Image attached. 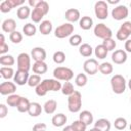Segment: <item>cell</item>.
Here are the masks:
<instances>
[{
  "label": "cell",
  "instance_id": "cell-5",
  "mask_svg": "<svg viewBox=\"0 0 131 131\" xmlns=\"http://www.w3.org/2000/svg\"><path fill=\"white\" fill-rule=\"evenodd\" d=\"M73 33H74V25L70 23L62 24L54 30V36L58 39H63L66 37L72 36Z\"/></svg>",
  "mask_w": 131,
  "mask_h": 131
},
{
  "label": "cell",
  "instance_id": "cell-21",
  "mask_svg": "<svg viewBox=\"0 0 131 131\" xmlns=\"http://www.w3.org/2000/svg\"><path fill=\"white\" fill-rule=\"evenodd\" d=\"M57 107V102L55 99H49L47 101H45L44 105H43V111L47 114V115H52L55 113Z\"/></svg>",
  "mask_w": 131,
  "mask_h": 131
},
{
  "label": "cell",
  "instance_id": "cell-2",
  "mask_svg": "<svg viewBox=\"0 0 131 131\" xmlns=\"http://www.w3.org/2000/svg\"><path fill=\"white\" fill-rule=\"evenodd\" d=\"M82 107V94L75 91L72 95L68 96V108L71 113H78Z\"/></svg>",
  "mask_w": 131,
  "mask_h": 131
},
{
  "label": "cell",
  "instance_id": "cell-10",
  "mask_svg": "<svg viewBox=\"0 0 131 131\" xmlns=\"http://www.w3.org/2000/svg\"><path fill=\"white\" fill-rule=\"evenodd\" d=\"M83 69H84V72L86 74L93 76L98 72L99 64H98V62L95 58H88L83 63Z\"/></svg>",
  "mask_w": 131,
  "mask_h": 131
},
{
  "label": "cell",
  "instance_id": "cell-53",
  "mask_svg": "<svg viewBox=\"0 0 131 131\" xmlns=\"http://www.w3.org/2000/svg\"><path fill=\"white\" fill-rule=\"evenodd\" d=\"M3 44H5V39H4V35L1 34L0 35V45H3Z\"/></svg>",
  "mask_w": 131,
  "mask_h": 131
},
{
  "label": "cell",
  "instance_id": "cell-34",
  "mask_svg": "<svg viewBox=\"0 0 131 131\" xmlns=\"http://www.w3.org/2000/svg\"><path fill=\"white\" fill-rule=\"evenodd\" d=\"M76 90L74 89V85L71 83V82H64V84L61 86V93L63 95H67V96H70L72 95Z\"/></svg>",
  "mask_w": 131,
  "mask_h": 131
},
{
  "label": "cell",
  "instance_id": "cell-17",
  "mask_svg": "<svg viewBox=\"0 0 131 131\" xmlns=\"http://www.w3.org/2000/svg\"><path fill=\"white\" fill-rule=\"evenodd\" d=\"M1 28H2V31H3V32L11 34V33H13V32H15L16 23H15V20L12 19V18H7V19H5V20L2 23Z\"/></svg>",
  "mask_w": 131,
  "mask_h": 131
},
{
  "label": "cell",
  "instance_id": "cell-3",
  "mask_svg": "<svg viewBox=\"0 0 131 131\" xmlns=\"http://www.w3.org/2000/svg\"><path fill=\"white\" fill-rule=\"evenodd\" d=\"M53 77L58 81L70 82L74 77V72L67 67H57L53 70Z\"/></svg>",
  "mask_w": 131,
  "mask_h": 131
},
{
  "label": "cell",
  "instance_id": "cell-4",
  "mask_svg": "<svg viewBox=\"0 0 131 131\" xmlns=\"http://www.w3.org/2000/svg\"><path fill=\"white\" fill-rule=\"evenodd\" d=\"M112 90L116 94H122L126 90V80L122 75H115L111 79Z\"/></svg>",
  "mask_w": 131,
  "mask_h": 131
},
{
  "label": "cell",
  "instance_id": "cell-9",
  "mask_svg": "<svg viewBox=\"0 0 131 131\" xmlns=\"http://www.w3.org/2000/svg\"><path fill=\"white\" fill-rule=\"evenodd\" d=\"M16 62H17V70H24L29 72L31 69V56L26 53V52H21L17 55L16 58Z\"/></svg>",
  "mask_w": 131,
  "mask_h": 131
},
{
  "label": "cell",
  "instance_id": "cell-18",
  "mask_svg": "<svg viewBox=\"0 0 131 131\" xmlns=\"http://www.w3.org/2000/svg\"><path fill=\"white\" fill-rule=\"evenodd\" d=\"M67 116L62 113H59V114H56L52 117L51 119V123L54 127H62L66 125L67 123Z\"/></svg>",
  "mask_w": 131,
  "mask_h": 131
},
{
  "label": "cell",
  "instance_id": "cell-44",
  "mask_svg": "<svg viewBox=\"0 0 131 131\" xmlns=\"http://www.w3.org/2000/svg\"><path fill=\"white\" fill-rule=\"evenodd\" d=\"M72 126H73V128H74L75 131H86V129H87V125L85 123H83L81 120L74 121L73 124H72Z\"/></svg>",
  "mask_w": 131,
  "mask_h": 131
},
{
  "label": "cell",
  "instance_id": "cell-43",
  "mask_svg": "<svg viewBox=\"0 0 131 131\" xmlns=\"http://www.w3.org/2000/svg\"><path fill=\"white\" fill-rule=\"evenodd\" d=\"M70 44L72 46H80L82 45V37L79 35V34H74L70 37V40H69Z\"/></svg>",
  "mask_w": 131,
  "mask_h": 131
},
{
  "label": "cell",
  "instance_id": "cell-45",
  "mask_svg": "<svg viewBox=\"0 0 131 131\" xmlns=\"http://www.w3.org/2000/svg\"><path fill=\"white\" fill-rule=\"evenodd\" d=\"M35 8H38L44 15H46V14L48 13V11H49V4H48L46 1L41 0V2L39 3V5H38L37 7H35Z\"/></svg>",
  "mask_w": 131,
  "mask_h": 131
},
{
  "label": "cell",
  "instance_id": "cell-47",
  "mask_svg": "<svg viewBox=\"0 0 131 131\" xmlns=\"http://www.w3.org/2000/svg\"><path fill=\"white\" fill-rule=\"evenodd\" d=\"M47 126L45 123H37L33 126V131H46Z\"/></svg>",
  "mask_w": 131,
  "mask_h": 131
},
{
  "label": "cell",
  "instance_id": "cell-25",
  "mask_svg": "<svg viewBox=\"0 0 131 131\" xmlns=\"http://www.w3.org/2000/svg\"><path fill=\"white\" fill-rule=\"evenodd\" d=\"M79 26H80V28L82 30H85V31L90 30L92 28V26H93V19L90 16H87V15L86 16H82L80 18V20H79Z\"/></svg>",
  "mask_w": 131,
  "mask_h": 131
},
{
  "label": "cell",
  "instance_id": "cell-1",
  "mask_svg": "<svg viewBox=\"0 0 131 131\" xmlns=\"http://www.w3.org/2000/svg\"><path fill=\"white\" fill-rule=\"evenodd\" d=\"M61 83L56 79H44L35 88V92L38 96H45L48 91L61 90Z\"/></svg>",
  "mask_w": 131,
  "mask_h": 131
},
{
  "label": "cell",
  "instance_id": "cell-13",
  "mask_svg": "<svg viewBox=\"0 0 131 131\" xmlns=\"http://www.w3.org/2000/svg\"><path fill=\"white\" fill-rule=\"evenodd\" d=\"M16 90V84L14 82H3L0 84V94L1 95H11L14 94Z\"/></svg>",
  "mask_w": 131,
  "mask_h": 131
},
{
  "label": "cell",
  "instance_id": "cell-27",
  "mask_svg": "<svg viewBox=\"0 0 131 131\" xmlns=\"http://www.w3.org/2000/svg\"><path fill=\"white\" fill-rule=\"evenodd\" d=\"M30 105H31V101L29 100V98H27V97H20V100H19L16 108H17V111L19 113H26V112L29 111Z\"/></svg>",
  "mask_w": 131,
  "mask_h": 131
},
{
  "label": "cell",
  "instance_id": "cell-59",
  "mask_svg": "<svg viewBox=\"0 0 131 131\" xmlns=\"http://www.w3.org/2000/svg\"><path fill=\"white\" fill-rule=\"evenodd\" d=\"M130 101H131V98H130Z\"/></svg>",
  "mask_w": 131,
  "mask_h": 131
},
{
  "label": "cell",
  "instance_id": "cell-39",
  "mask_svg": "<svg viewBox=\"0 0 131 131\" xmlns=\"http://www.w3.org/2000/svg\"><path fill=\"white\" fill-rule=\"evenodd\" d=\"M52 58L56 64H61L66 61V54L62 51H56V52H54Z\"/></svg>",
  "mask_w": 131,
  "mask_h": 131
},
{
  "label": "cell",
  "instance_id": "cell-52",
  "mask_svg": "<svg viewBox=\"0 0 131 131\" xmlns=\"http://www.w3.org/2000/svg\"><path fill=\"white\" fill-rule=\"evenodd\" d=\"M62 131H75V130H74V128H73L72 125H69V126H66V127L62 129Z\"/></svg>",
  "mask_w": 131,
  "mask_h": 131
},
{
  "label": "cell",
  "instance_id": "cell-14",
  "mask_svg": "<svg viewBox=\"0 0 131 131\" xmlns=\"http://www.w3.org/2000/svg\"><path fill=\"white\" fill-rule=\"evenodd\" d=\"M112 60L116 64H123L127 60V52L123 49L115 50L112 54Z\"/></svg>",
  "mask_w": 131,
  "mask_h": 131
},
{
  "label": "cell",
  "instance_id": "cell-58",
  "mask_svg": "<svg viewBox=\"0 0 131 131\" xmlns=\"http://www.w3.org/2000/svg\"><path fill=\"white\" fill-rule=\"evenodd\" d=\"M130 7H131V2H130Z\"/></svg>",
  "mask_w": 131,
  "mask_h": 131
},
{
  "label": "cell",
  "instance_id": "cell-50",
  "mask_svg": "<svg viewBox=\"0 0 131 131\" xmlns=\"http://www.w3.org/2000/svg\"><path fill=\"white\" fill-rule=\"evenodd\" d=\"M40 2H41V0H29L28 3H29V6H32L33 8H35L39 5Z\"/></svg>",
  "mask_w": 131,
  "mask_h": 131
},
{
  "label": "cell",
  "instance_id": "cell-37",
  "mask_svg": "<svg viewBox=\"0 0 131 131\" xmlns=\"http://www.w3.org/2000/svg\"><path fill=\"white\" fill-rule=\"evenodd\" d=\"M44 16H45V15H44L38 8H34L33 11H32V13H31V18H32V20H33L34 23H36V24L41 23V20H42V18H43Z\"/></svg>",
  "mask_w": 131,
  "mask_h": 131
},
{
  "label": "cell",
  "instance_id": "cell-30",
  "mask_svg": "<svg viewBox=\"0 0 131 131\" xmlns=\"http://www.w3.org/2000/svg\"><path fill=\"white\" fill-rule=\"evenodd\" d=\"M107 49L102 45V44H99V45H97L96 47H95V49H94V54H95V56L98 58V59H103V58H105L106 57V55H107Z\"/></svg>",
  "mask_w": 131,
  "mask_h": 131
},
{
  "label": "cell",
  "instance_id": "cell-20",
  "mask_svg": "<svg viewBox=\"0 0 131 131\" xmlns=\"http://www.w3.org/2000/svg\"><path fill=\"white\" fill-rule=\"evenodd\" d=\"M94 128L98 129L99 131H110L111 130V122L104 118L98 119L94 123Z\"/></svg>",
  "mask_w": 131,
  "mask_h": 131
},
{
  "label": "cell",
  "instance_id": "cell-49",
  "mask_svg": "<svg viewBox=\"0 0 131 131\" xmlns=\"http://www.w3.org/2000/svg\"><path fill=\"white\" fill-rule=\"evenodd\" d=\"M9 50V46L8 44H3V45H0V54L1 55H5Z\"/></svg>",
  "mask_w": 131,
  "mask_h": 131
},
{
  "label": "cell",
  "instance_id": "cell-28",
  "mask_svg": "<svg viewBox=\"0 0 131 131\" xmlns=\"http://www.w3.org/2000/svg\"><path fill=\"white\" fill-rule=\"evenodd\" d=\"M0 74H1V77L5 80H9L11 78L14 77V71L11 67H1L0 68Z\"/></svg>",
  "mask_w": 131,
  "mask_h": 131
},
{
  "label": "cell",
  "instance_id": "cell-57",
  "mask_svg": "<svg viewBox=\"0 0 131 131\" xmlns=\"http://www.w3.org/2000/svg\"><path fill=\"white\" fill-rule=\"evenodd\" d=\"M130 131H131V124H130Z\"/></svg>",
  "mask_w": 131,
  "mask_h": 131
},
{
  "label": "cell",
  "instance_id": "cell-29",
  "mask_svg": "<svg viewBox=\"0 0 131 131\" xmlns=\"http://www.w3.org/2000/svg\"><path fill=\"white\" fill-rule=\"evenodd\" d=\"M79 53L84 57H89L93 53V48L91 47V45L84 43L79 46Z\"/></svg>",
  "mask_w": 131,
  "mask_h": 131
},
{
  "label": "cell",
  "instance_id": "cell-19",
  "mask_svg": "<svg viewBox=\"0 0 131 131\" xmlns=\"http://www.w3.org/2000/svg\"><path fill=\"white\" fill-rule=\"evenodd\" d=\"M32 69H33V72L36 75L40 76V75H43V74H45L47 72L48 67H47L45 61H35L33 67H32Z\"/></svg>",
  "mask_w": 131,
  "mask_h": 131
},
{
  "label": "cell",
  "instance_id": "cell-46",
  "mask_svg": "<svg viewBox=\"0 0 131 131\" xmlns=\"http://www.w3.org/2000/svg\"><path fill=\"white\" fill-rule=\"evenodd\" d=\"M11 9H12V7H11L10 3L8 2V0H5V1L1 2V4H0V11L2 13H7V12L11 11Z\"/></svg>",
  "mask_w": 131,
  "mask_h": 131
},
{
  "label": "cell",
  "instance_id": "cell-48",
  "mask_svg": "<svg viewBox=\"0 0 131 131\" xmlns=\"http://www.w3.org/2000/svg\"><path fill=\"white\" fill-rule=\"evenodd\" d=\"M7 114H8V108H7V106H6L4 103H1V104H0V118H1V119L5 118Z\"/></svg>",
  "mask_w": 131,
  "mask_h": 131
},
{
  "label": "cell",
  "instance_id": "cell-31",
  "mask_svg": "<svg viewBox=\"0 0 131 131\" xmlns=\"http://www.w3.org/2000/svg\"><path fill=\"white\" fill-rule=\"evenodd\" d=\"M14 62H15L14 57L10 54H5L0 56V64L2 67H11L14 64Z\"/></svg>",
  "mask_w": 131,
  "mask_h": 131
},
{
  "label": "cell",
  "instance_id": "cell-36",
  "mask_svg": "<svg viewBox=\"0 0 131 131\" xmlns=\"http://www.w3.org/2000/svg\"><path fill=\"white\" fill-rule=\"evenodd\" d=\"M114 126L118 131H122L127 127V120L125 118H122V117L117 118L114 122Z\"/></svg>",
  "mask_w": 131,
  "mask_h": 131
},
{
  "label": "cell",
  "instance_id": "cell-54",
  "mask_svg": "<svg viewBox=\"0 0 131 131\" xmlns=\"http://www.w3.org/2000/svg\"><path fill=\"white\" fill-rule=\"evenodd\" d=\"M120 2V0H107V3L108 4H117V3H119Z\"/></svg>",
  "mask_w": 131,
  "mask_h": 131
},
{
  "label": "cell",
  "instance_id": "cell-6",
  "mask_svg": "<svg viewBox=\"0 0 131 131\" xmlns=\"http://www.w3.org/2000/svg\"><path fill=\"white\" fill-rule=\"evenodd\" d=\"M94 13L98 19H106L108 16V5L105 1H97L94 5Z\"/></svg>",
  "mask_w": 131,
  "mask_h": 131
},
{
  "label": "cell",
  "instance_id": "cell-35",
  "mask_svg": "<svg viewBox=\"0 0 131 131\" xmlns=\"http://www.w3.org/2000/svg\"><path fill=\"white\" fill-rule=\"evenodd\" d=\"M20 97L21 96H19L17 94L8 95V97L6 98V103L9 106H11V107H16L17 104H18V102H19V100H20Z\"/></svg>",
  "mask_w": 131,
  "mask_h": 131
},
{
  "label": "cell",
  "instance_id": "cell-38",
  "mask_svg": "<svg viewBox=\"0 0 131 131\" xmlns=\"http://www.w3.org/2000/svg\"><path fill=\"white\" fill-rule=\"evenodd\" d=\"M87 82H88L87 76L85 74H82V73L78 74L77 77H76V79H75V83H76V85L78 87H84L87 84Z\"/></svg>",
  "mask_w": 131,
  "mask_h": 131
},
{
  "label": "cell",
  "instance_id": "cell-55",
  "mask_svg": "<svg viewBox=\"0 0 131 131\" xmlns=\"http://www.w3.org/2000/svg\"><path fill=\"white\" fill-rule=\"evenodd\" d=\"M128 87H129V89L131 90V79L128 81Z\"/></svg>",
  "mask_w": 131,
  "mask_h": 131
},
{
  "label": "cell",
  "instance_id": "cell-40",
  "mask_svg": "<svg viewBox=\"0 0 131 131\" xmlns=\"http://www.w3.org/2000/svg\"><path fill=\"white\" fill-rule=\"evenodd\" d=\"M41 82H42V81H41V77H40L39 75L34 74V75H31V76H30L29 81H28V85H29L30 87H35V88H36Z\"/></svg>",
  "mask_w": 131,
  "mask_h": 131
},
{
  "label": "cell",
  "instance_id": "cell-51",
  "mask_svg": "<svg viewBox=\"0 0 131 131\" xmlns=\"http://www.w3.org/2000/svg\"><path fill=\"white\" fill-rule=\"evenodd\" d=\"M125 51L131 53V39H128L125 42Z\"/></svg>",
  "mask_w": 131,
  "mask_h": 131
},
{
  "label": "cell",
  "instance_id": "cell-32",
  "mask_svg": "<svg viewBox=\"0 0 131 131\" xmlns=\"http://www.w3.org/2000/svg\"><path fill=\"white\" fill-rule=\"evenodd\" d=\"M36 32H37L36 26L33 25V24H31V23H28V24H26V25L23 27V33H24L26 36H28V37L34 36V35L36 34Z\"/></svg>",
  "mask_w": 131,
  "mask_h": 131
},
{
  "label": "cell",
  "instance_id": "cell-8",
  "mask_svg": "<svg viewBox=\"0 0 131 131\" xmlns=\"http://www.w3.org/2000/svg\"><path fill=\"white\" fill-rule=\"evenodd\" d=\"M131 35V21H124L118 32L116 33V37L120 41H127Z\"/></svg>",
  "mask_w": 131,
  "mask_h": 131
},
{
  "label": "cell",
  "instance_id": "cell-42",
  "mask_svg": "<svg viewBox=\"0 0 131 131\" xmlns=\"http://www.w3.org/2000/svg\"><path fill=\"white\" fill-rule=\"evenodd\" d=\"M102 45L107 49V51H113L116 48L117 43L113 38H108V39H105L102 41Z\"/></svg>",
  "mask_w": 131,
  "mask_h": 131
},
{
  "label": "cell",
  "instance_id": "cell-16",
  "mask_svg": "<svg viewBox=\"0 0 131 131\" xmlns=\"http://www.w3.org/2000/svg\"><path fill=\"white\" fill-rule=\"evenodd\" d=\"M31 57L35 61H44L46 59V51L42 47H34L31 52Z\"/></svg>",
  "mask_w": 131,
  "mask_h": 131
},
{
  "label": "cell",
  "instance_id": "cell-22",
  "mask_svg": "<svg viewBox=\"0 0 131 131\" xmlns=\"http://www.w3.org/2000/svg\"><path fill=\"white\" fill-rule=\"evenodd\" d=\"M31 13H32V11L30 9V6H27V5H23V6L18 7L16 10V16H17V18H19L21 20L27 19L31 15Z\"/></svg>",
  "mask_w": 131,
  "mask_h": 131
},
{
  "label": "cell",
  "instance_id": "cell-41",
  "mask_svg": "<svg viewBox=\"0 0 131 131\" xmlns=\"http://www.w3.org/2000/svg\"><path fill=\"white\" fill-rule=\"evenodd\" d=\"M9 40L13 43V44H19L23 41V34L15 31L11 34H9Z\"/></svg>",
  "mask_w": 131,
  "mask_h": 131
},
{
  "label": "cell",
  "instance_id": "cell-15",
  "mask_svg": "<svg viewBox=\"0 0 131 131\" xmlns=\"http://www.w3.org/2000/svg\"><path fill=\"white\" fill-rule=\"evenodd\" d=\"M64 17H66V19L68 20V23H70V24L79 21L80 18H81L80 11H79L78 9H76V8H70V9H68V10L66 11Z\"/></svg>",
  "mask_w": 131,
  "mask_h": 131
},
{
  "label": "cell",
  "instance_id": "cell-23",
  "mask_svg": "<svg viewBox=\"0 0 131 131\" xmlns=\"http://www.w3.org/2000/svg\"><path fill=\"white\" fill-rule=\"evenodd\" d=\"M43 111V106H41L40 103L38 102H31V105H30V108L28 111L29 115L31 117H38L41 115Z\"/></svg>",
  "mask_w": 131,
  "mask_h": 131
},
{
  "label": "cell",
  "instance_id": "cell-33",
  "mask_svg": "<svg viewBox=\"0 0 131 131\" xmlns=\"http://www.w3.org/2000/svg\"><path fill=\"white\" fill-rule=\"evenodd\" d=\"M113 70H114V68H113L112 63H111V62H107V61L100 63V64H99V69H98V71H99L102 75H105V76L112 74V73H113Z\"/></svg>",
  "mask_w": 131,
  "mask_h": 131
},
{
  "label": "cell",
  "instance_id": "cell-24",
  "mask_svg": "<svg viewBox=\"0 0 131 131\" xmlns=\"http://www.w3.org/2000/svg\"><path fill=\"white\" fill-rule=\"evenodd\" d=\"M52 23L50 20H43L39 25V31L42 35H49L52 32Z\"/></svg>",
  "mask_w": 131,
  "mask_h": 131
},
{
  "label": "cell",
  "instance_id": "cell-11",
  "mask_svg": "<svg viewBox=\"0 0 131 131\" xmlns=\"http://www.w3.org/2000/svg\"><path fill=\"white\" fill-rule=\"evenodd\" d=\"M129 14V9L125 5H118L112 10V16L116 20H123Z\"/></svg>",
  "mask_w": 131,
  "mask_h": 131
},
{
  "label": "cell",
  "instance_id": "cell-12",
  "mask_svg": "<svg viewBox=\"0 0 131 131\" xmlns=\"http://www.w3.org/2000/svg\"><path fill=\"white\" fill-rule=\"evenodd\" d=\"M29 78H30V75H29V72L27 71H24V70H17L14 74V77H13V82L18 85V86H23L25 84H28V81H29Z\"/></svg>",
  "mask_w": 131,
  "mask_h": 131
},
{
  "label": "cell",
  "instance_id": "cell-56",
  "mask_svg": "<svg viewBox=\"0 0 131 131\" xmlns=\"http://www.w3.org/2000/svg\"><path fill=\"white\" fill-rule=\"evenodd\" d=\"M89 131H99V130H98V129H96V128H94V127H93V128H92V129H90V130H89Z\"/></svg>",
  "mask_w": 131,
  "mask_h": 131
},
{
  "label": "cell",
  "instance_id": "cell-7",
  "mask_svg": "<svg viewBox=\"0 0 131 131\" xmlns=\"http://www.w3.org/2000/svg\"><path fill=\"white\" fill-rule=\"evenodd\" d=\"M93 32H94V35H95L97 38H100V39H102V40L112 38V36H113L112 30H111L107 26H105L104 24H102V23L97 24V25L94 27Z\"/></svg>",
  "mask_w": 131,
  "mask_h": 131
},
{
  "label": "cell",
  "instance_id": "cell-26",
  "mask_svg": "<svg viewBox=\"0 0 131 131\" xmlns=\"http://www.w3.org/2000/svg\"><path fill=\"white\" fill-rule=\"evenodd\" d=\"M79 120H81L83 123H85L87 126L92 124L93 123V115L91 112L85 110V111H82L79 115Z\"/></svg>",
  "mask_w": 131,
  "mask_h": 131
}]
</instances>
